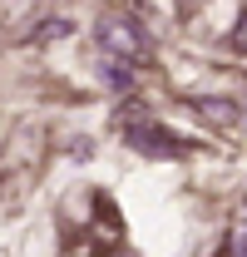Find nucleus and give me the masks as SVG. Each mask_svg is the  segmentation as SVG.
Masks as SVG:
<instances>
[{
    "instance_id": "f257e3e1",
    "label": "nucleus",
    "mask_w": 247,
    "mask_h": 257,
    "mask_svg": "<svg viewBox=\"0 0 247 257\" xmlns=\"http://www.w3.org/2000/svg\"><path fill=\"white\" fill-rule=\"evenodd\" d=\"M94 35H99V50H104V60L114 64H149V50H154V40H149V30L129 15V10H104L99 15V25H94Z\"/></svg>"
},
{
    "instance_id": "f03ea898",
    "label": "nucleus",
    "mask_w": 247,
    "mask_h": 257,
    "mask_svg": "<svg viewBox=\"0 0 247 257\" xmlns=\"http://www.w3.org/2000/svg\"><path fill=\"white\" fill-rule=\"evenodd\" d=\"M124 144L134 154H149V159H173L178 154V139H168V128H158L154 119H124Z\"/></svg>"
},
{
    "instance_id": "7ed1b4c3",
    "label": "nucleus",
    "mask_w": 247,
    "mask_h": 257,
    "mask_svg": "<svg viewBox=\"0 0 247 257\" xmlns=\"http://www.w3.org/2000/svg\"><path fill=\"white\" fill-rule=\"evenodd\" d=\"M193 109H198L208 124H217V128H237V124H242V109H237L232 99H203V94H198Z\"/></svg>"
},
{
    "instance_id": "20e7f679",
    "label": "nucleus",
    "mask_w": 247,
    "mask_h": 257,
    "mask_svg": "<svg viewBox=\"0 0 247 257\" xmlns=\"http://www.w3.org/2000/svg\"><path fill=\"white\" fill-rule=\"evenodd\" d=\"M222 257H247V223H237L222 242Z\"/></svg>"
},
{
    "instance_id": "39448f33",
    "label": "nucleus",
    "mask_w": 247,
    "mask_h": 257,
    "mask_svg": "<svg viewBox=\"0 0 247 257\" xmlns=\"http://www.w3.org/2000/svg\"><path fill=\"white\" fill-rule=\"evenodd\" d=\"M232 50H242V55H247V10L237 15V30H232Z\"/></svg>"
}]
</instances>
